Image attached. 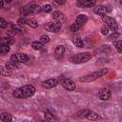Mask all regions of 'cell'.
Instances as JSON below:
<instances>
[{
    "label": "cell",
    "instance_id": "obj_19",
    "mask_svg": "<svg viewBox=\"0 0 122 122\" xmlns=\"http://www.w3.org/2000/svg\"><path fill=\"white\" fill-rule=\"evenodd\" d=\"M31 48L33 50H35V51H40L43 48V44L40 41H33L31 43Z\"/></svg>",
    "mask_w": 122,
    "mask_h": 122
},
{
    "label": "cell",
    "instance_id": "obj_7",
    "mask_svg": "<svg viewBox=\"0 0 122 122\" xmlns=\"http://www.w3.org/2000/svg\"><path fill=\"white\" fill-rule=\"evenodd\" d=\"M57 84H58V80L56 78H51V79H48L46 81H43L42 87L45 89H51V88L55 87Z\"/></svg>",
    "mask_w": 122,
    "mask_h": 122
},
{
    "label": "cell",
    "instance_id": "obj_12",
    "mask_svg": "<svg viewBox=\"0 0 122 122\" xmlns=\"http://www.w3.org/2000/svg\"><path fill=\"white\" fill-rule=\"evenodd\" d=\"M29 7H30V12L32 13V14H36V13H39L41 10H42V8L38 5H36L35 3H30L29 4Z\"/></svg>",
    "mask_w": 122,
    "mask_h": 122
},
{
    "label": "cell",
    "instance_id": "obj_20",
    "mask_svg": "<svg viewBox=\"0 0 122 122\" xmlns=\"http://www.w3.org/2000/svg\"><path fill=\"white\" fill-rule=\"evenodd\" d=\"M17 55V58H18V61L20 63H26L27 61H29V57L28 55H26L25 53H18L16 54Z\"/></svg>",
    "mask_w": 122,
    "mask_h": 122
},
{
    "label": "cell",
    "instance_id": "obj_11",
    "mask_svg": "<svg viewBox=\"0 0 122 122\" xmlns=\"http://www.w3.org/2000/svg\"><path fill=\"white\" fill-rule=\"evenodd\" d=\"M112 10H108L106 7H104V6H98V7H96V8H94V12L96 13V14H98V15H100L101 17L102 16H104L108 11H111Z\"/></svg>",
    "mask_w": 122,
    "mask_h": 122
},
{
    "label": "cell",
    "instance_id": "obj_36",
    "mask_svg": "<svg viewBox=\"0 0 122 122\" xmlns=\"http://www.w3.org/2000/svg\"><path fill=\"white\" fill-rule=\"evenodd\" d=\"M55 3L58 4V5H63V4L66 3V1H55Z\"/></svg>",
    "mask_w": 122,
    "mask_h": 122
},
{
    "label": "cell",
    "instance_id": "obj_23",
    "mask_svg": "<svg viewBox=\"0 0 122 122\" xmlns=\"http://www.w3.org/2000/svg\"><path fill=\"white\" fill-rule=\"evenodd\" d=\"M27 25H29L30 27H31V28H36L37 26H38V23L34 20V19H27V23H26Z\"/></svg>",
    "mask_w": 122,
    "mask_h": 122
},
{
    "label": "cell",
    "instance_id": "obj_4",
    "mask_svg": "<svg viewBox=\"0 0 122 122\" xmlns=\"http://www.w3.org/2000/svg\"><path fill=\"white\" fill-rule=\"evenodd\" d=\"M92 57V54L90 52H81V53H77V54L71 56V61L72 63L80 64V63H85V62L89 61Z\"/></svg>",
    "mask_w": 122,
    "mask_h": 122
},
{
    "label": "cell",
    "instance_id": "obj_21",
    "mask_svg": "<svg viewBox=\"0 0 122 122\" xmlns=\"http://www.w3.org/2000/svg\"><path fill=\"white\" fill-rule=\"evenodd\" d=\"M64 51H65V48H64L63 45H59L55 49V54L57 56H62L64 54Z\"/></svg>",
    "mask_w": 122,
    "mask_h": 122
},
{
    "label": "cell",
    "instance_id": "obj_31",
    "mask_svg": "<svg viewBox=\"0 0 122 122\" xmlns=\"http://www.w3.org/2000/svg\"><path fill=\"white\" fill-rule=\"evenodd\" d=\"M101 33H102L103 35H107V34L109 33V28H108L106 25L101 28Z\"/></svg>",
    "mask_w": 122,
    "mask_h": 122
},
{
    "label": "cell",
    "instance_id": "obj_37",
    "mask_svg": "<svg viewBox=\"0 0 122 122\" xmlns=\"http://www.w3.org/2000/svg\"><path fill=\"white\" fill-rule=\"evenodd\" d=\"M3 4H4V2H3V1H1V3H0V8H2V7H3Z\"/></svg>",
    "mask_w": 122,
    "mask_h": 122
},
{
    "label": "cell",
    "instance_id": "obj_17",
    "mask_svg": "<svg viewBox=\"0 0 122 122\" xmlns=\"http://www.w3.org/2000/svg\"><path fill=\"white\" fill-rule=\"evenodd\" d=\"M1 120L4 122H11L12 116L8 112H2L1 113Z\"/></svg>",
    "mask_w": 122,
    "mask_h": 122
},
{
    "label": "cell",
    "instance_id": "obj_5",
    "mask_svg": "<svg viewBox=\"0 0 122 122\" xmlns=\"http://www.w3.org/2000/svg\"><path fill=\"white\" fill-rule=\"evenodd\" d=\"M102 20H103V22L106 24V26H107L111 30H112L113 32H115V31L117 30L118 25H117L116 21H115L113 18H112V17H110V16H107V15H104V16H102Z\"/></svg>",
    "mask_w": 122,
    "mask_h": 122
},
{
    "label": "cell",
    "instance_id": "obj_24",
    "mask_svg": "<svg viewBox=\"0 0 122 122\" xmlns=\"http://www.w3.org/2000/svg\"><path fill=\"white\" fill-rule=\"evenodd\" d=\"M62 17H63V13L60 12V11H54L53 14H52V18L56 19V21H59Z\"/></svg>",
    "mask_w": 122,
    "mask_h": 122
},
{
    "label": "cell",
    "instance_id": "obj_27",
    "mask_svg": "<svg viewBox=\"0 0 122 122\" xmlns=\"http://www.w3.org/2000/svg\"><path fill=\"white\" fill-rule=\"evenodd\" d=\"M51 10H52V8H51V6L50 4L44 5V6L42 7V10L45 11V12H50V11H51Z\"/></svg>",
    "mask_w": 122,
    "mask_h": 122
},
{
    "label": "cell",
    "instance_id": "obj_33",
    "mask_svg": "<svg viewBox=\"0 0 122 122\" xmlns=\"http://www.w3.org/2000/svg\"><path fill=\"white\" fill-rule=\"evenodd\" d=\"M31 122H45L41 117H39V116H36V117H33L32 118V120H31Z\"/></svg>",
    "mask_w": 122,
    "mask_h": 122
},
{
    "label": "cell",
    "instance_id": "obj_38",
    "mask_svg": "<svg viewBox=\"0 0 122 122\" xmlns=\"http://www.w3.org/2000/svg\"><path fill=\"white\" fill-rule=\"evenodd\" d=\"M120 4H121V5H122V0H121V1H120Z\"/></svg>",
    "mask_w": 122,
    "mask_h": 122
},
{
    "label": "cell",
    "instance_id": "obj_2",
    "mask_svg": "<svg viewBox=\"0 0 122 122\" xmlns=\"http://www.w3.org/2000/svg\"><path fill=\"white\" fill-rule=\"evenodd\" d=\"M108 72V70L107 69H101L97 71H94V72H91L87 75H84L82 77L79 78L80 82H84V83H89V82H92V81H94L102 76H104L106 73Z\"/></svg>",
    "mask_w": 122,
    "mask_h": 122
},
{
    "label": "cell",
    "instance_id": "obj_22",
    "mask_svg": "<svg viewBox=\"0 0 122 122\" xmlns=\"http://www.w3.org/2000/svg\"><path fill=\"white\" fill-rule=\"evenodd\" d=\"M87 118L89 119V120H98L99 118H100V115L98 114V113H96V112H91L89 114H88V116H87Z\"/></svg>",
    "mask_w": 122,
    "mask_h": 122
},
{
    "label": "cell",
    "instance_id": "obj_13",
    "mask_svg": "<svg viewBox=\"0 0 122 122\" xmlns=\"http://www.w3.org/2000/svg\"><path fill=\"white\" fill-rule=\"evenodd\" d=\"M71 41H72V43H73L76 47H78V48H83V47H84V42H83V40L80 38V36H78V35H73V36L71 37Z\"/></svg>",
    "mask_w": 122,
    "mask_h": 122
},
{
    "label": "cell",
    "instance_id": "obj_30",
    "mask_svg": "<svg viewBox=\"0 0 122 122\" xmlns=\"http://www.w3.org/2000/svg\"><path fill=\"white\" fill-rule=\"evenodd\" d=\"M50 41V37L48 36V35H42L41 37H40V42L42 43V44H46V43H48Z\"/></svg>",
    "mask_w": 122,
    "mask_h": 122
},
{
    "label": "cell",
    "instance_id": "obj_16",
    "mask_svg": "<svg viewBox=\"0 0 122 122\" xmlns=\"http://www.w3.org/2000/svg\"><path fill=\"white\" fill-rule=\"evenodd\" d=\"M90 112H91V111H90V110L85 109V110H81V111L77 112L75 115H76L77 117H79V118H83V117H87V116H88V114H89Z\"/></svg>",
    "mask_w": 122,
    "mask_h": 122
},
{
    "label": "cell",
    "instance_id": "obj_14",
    "mask_svg": "<svg viewBox=\"0 0 122 122\" xmlns=\"http://www.w3.org/2000/svg\"><path fill=\"white\" fill-rule=\"evenodd\" d=\"M44 116H45V120L47 122H56V119L53 116V114H51L49 112H44Z\"/></svg>",
    "mask_w": 122,
    "mask_h": 122
},
{
    "label": "cell",
    "instance_id": "obj_32",
    "mask_svg": "<svg viewBox=\"0 0 122 122\" xmlns=\"http://www.w3.org/2000/svg\"><path fill=\"white\" fill-rule=\"evenodd\" d=\"M7 25H8V23L6 22V20L4 18H0V28L4 29V28H6Z\"/></svg>",
    "mask_w": 122,
    "mask_h": 122
},
{
    "label": "cell",
    "instance_id": "obj_1",
    "mask_svg": "<svg viewBox=\"0 0 122 122\" xmlns=\"http://www.w3.org/2000/svg\"><path fill=\"white\" fill-rule=\"evenodd\" d=\"M35 92V88L32 85H25L21 88H18L13 91L12 95L15 98L22 99V98H29L32 96Z\"/></svg>",
    "mask_w": 122,
    "mask_h": 122
},
{
    "label": "cell",
    "instance_id": "obj_9",
    "mask_svg": "<svg viewBox=\"0 0 122 122\" xmlns=\"http://www.w3.org/2000/svg\"><path fill=\"white\" fill-rule=\"evenodd\" d=\"M98 95H99V98H100L101 100L106 101V100H109V99L111 98L112 92H111V91L108 90V89H102V90H100Z\"/></svg>",
    "mask_w": 122,
    "mask_h": 122
},
{
    "label": "cell",
    "instance_id": "obj_29",
    "mask_svg": "<svg viewBox=\"0 0 122 122\" xmlns=\"http://www.w3.org/2000/svg\"><path fill=\"white\" fill-rule=\"evenodd\" d=\"M114 46H115L116 50H117L119 52H122V40L117 41V42L114 44Z\"/></svg>",
    "mask_w": 122,
    "mask_h": 122
},
{
    "label": "cell",
    "instance_id": "obj_28",
    "mask_svg": "<svg viewBox=\"0 0 122 122\" xmlns=\"http://www.w3.org/2000/svg\"><path fill=\"white\" fill-rule=\"evenodd\" d=\"M10 62H11L13 65H15V66H16V65H17V63L19 62L16 54H12V55L10 56Z\"/></svg>",
    "mask_w": 122,
    "mask_h": 122
},
{
    "label": "cell",
    "instance_id": "obj_8",
    "mask_svg": "<svg viewBox=\"0 0 122 122\" xmlns=\"http://www.w3.org/2000/svg\"><path fill=\"white\" fill-rule=\"evenodd\" d=\"M62 85L63 87L68 90V91H73L75 89V83L71 80V79H69V78H66L62 81Z\"/></svg>",
    "mask_w": 122,
    "mask_h": 122
},
{
    "label": "cell",
    "instance_id": "obj_18",
    "mask_svg": "<svg viewBox=\"0 0 122 122\" xmlns=\"http://www.w3.org/2000/svg\"><path fill=\"white\" fill-rule=\"evenodd\" d=\"M19 12H20V14H21L22 16H25V15L30 14V7H29V5L24 6V7H21V8L19 9Z\"/></svg>",
    "mask_w": 122,
    "mask_h": 122
},
{
    "label": "cell",
    "instance_id": "obj_6",
    "mask_svg": "<svg viewBox=\"0 0 122 122\" xmlns=\"http://www.w3.org/2000/svg\"><path fill=\"white\" fill-rule=\"evenodd\" d=\"M62 27V24L60 21H53V22H51L50 24L47 25L46 29L49 30V31H51V32H56L58 31Z\"/></svg>",
    "mask_w": 122,
    "mask_h": 122
},
{
    "label": "cell",
    "instance_id": "obj_3",
    "mask_svg": "<svg viewBox=\"0 0 122 122\" xmlns=\"http://www.w3.org/2000/svg\"><path fill=\"white\" fill-rule=\"evenodd\" d=\"M87 20H88V17H87V15H85V14H79L77 17H76V20H75V22L72 24V25H71V27H70V30L71 31H72V32H75V31H77L86 22H87Z\"/></svg>",
    "mask_w": 122,
    "mask_h": 122
},
{
    "label": "cell",
    "instance_id": "obj_26",
    "mask_svg": "<svg viewBox=\"0 0 122 122\" xmlns=\"http://www.w3.org/2000/svg\"><path fill=\"white\" fill-rule=\"evenodd\" d=\"M2 74L4 76H10L11 74V70H10L8 68H3L2 69Z\"/></svg>",
    "mask_w": 122,
    "mask_h": 122
},
{
    "label": "cell",
    "instance_id": "obj_10",
    "mask_svg": "<svg viewBox=\"0 0 122 122\" xmlns=\"http://www.w3.org/2000/svg\"><path fill=\"white\" fill-rule=\"evenodd\" d=\"M96 4V2L94 1V0H79L78 2H77V5H79V6H81V7H83V8H91V7H92V6H94Z\"/></svg>",
    "mask_w": 122,
    "mask_h": 122
},
{
    "label": "cell",
    "instance_id": "obj_35",
    "mask_svg": "<svg viewBox=\"0 0 122 122\" xmlns=\"http://www.w3.org/2000/svg\"><path fill=\"white\" fill-rule=\"evenodd\" d=\"M18 23H19V25H22V24H26L27 23V19H25V18H20L19 20H18Z\"/></svg>",
    "mask_w": 122,
    "mask_h": 122
},
{
    "label": "cell",
    "instance_id": "obj_39",
    "mask_svg": "<svg viewBox=\"0 0 122 122\" xmlns=\"http://www.w3.org/2000/svg\"><path fill=\"white\" fill-rule=\"evenodd\" d=\"M121 61H122V57H121Z\"/></svg>",
    "mask_w": 122,
    "mask_h": 122
},
{
    "label": "cell",
    "instance_id": "obj_25",
    "mask_svg": "<svg viewBox=\"0 0 122 122\" xmlns=\"http://www.w3.org/2000/svg\"><path fill=\"white\" fill-rule=\"evenodd\" d=\"M10 51V46L9 45H2L0 47V52L2 54H5V53H8V51Z\"/></svg>",
    "mask_w": 122,
    "mask_h": 122
},
{
    "label": "cell",
    "instance_id": "obj_15",
    "mask_svg": "<svg viewBox=\"0 0 122 122\" xmlns=\"http://www.w3.org/2000/svg\"><path fill=\"white\" fill-rule=\"evenodd\" d=\"M10 27H11V30H12L13 31L17 32V33H23L24 30H25L19 24H11Z\"/></svg>",
    "mask_w": 122,
    "mask_h": 122
},
{
    "label": "cell",
    "instance_id": "obj_34",
    "mask_svg": "<svg viewBox=\"0 0 122 122\" xmlns=\"http://www.w3.org/2000/svg\"><path fill=\"white\" fill-rule=\"evenodd\" d=\"M118 36H119V33H117V32L115 31V32H113L112 34L110 35V39H114V38H116V37H118Z\"/></svg>",
    "mask_w": 122,
    "mask_h": 122
}]
</instances>
